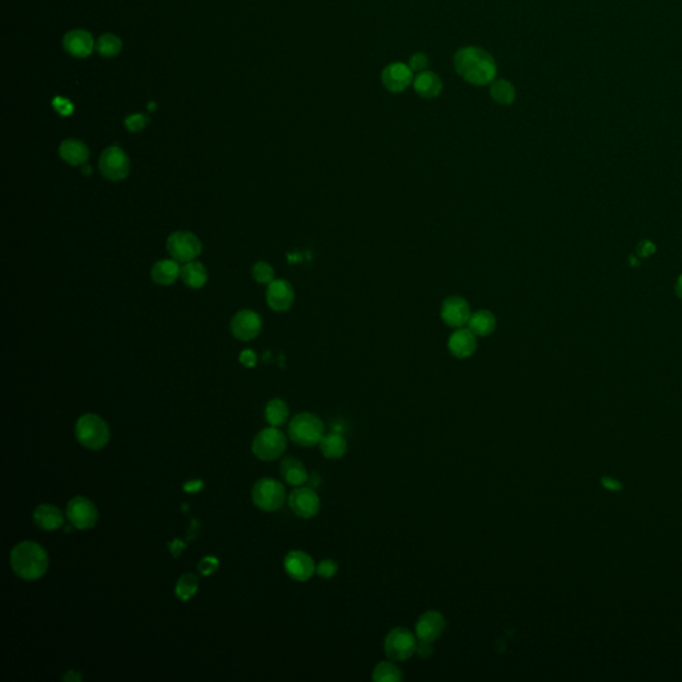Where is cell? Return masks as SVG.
Instances as JSON below:
<instances>
[{
	"instance_id": "1",
	"label": "cell",
	"mask_w": 682,
	"mask_h": 682,
	"mask_svg": "<svg viewBox=\"0 0 682 682\" xmlns=\"http://www.w3.org/2000/svg\"><path fill=\"white\" fill-rule=\"evenodd\" d=\"M453 67L457 75L472 85L491 84L497 75V64L488 51L468 46L453 56Z\"/></svg>"
},
{
	"instance_id": "2",
	"label": "cell",
	"mask_w": 682,
	"mask_h": 682,
	"mask_svg": "<svg viewBox=\"0 0 682 682\" xmlns=\"http://www.w3.org/2000/svg\"><path fill=\"white\" fill-rule=\"evenodd\" d=\"M10 564L14 573L26 581L39 580L48 571L47 550L35 541H22L13 548Z\"/></svg>"
},
{
	"instance_id": "3",
	"label": "cell",
	"mask_w": 682,
	"mask_h": 682,
	"mask_svg": "<svg viewBox=\"0 0 682 682\" xmlns=\"http://www.w3.org/2000/svg\"><path fill=\"white\" fill-rule=\"evenodd\" d=\"M324 435V424L316 415L309 412H302L293 416L288 425V436L296 445L302 448H312L314 445H319Z\"/></svg>"
},
{
	"instance_id": "4",
	"label": "cell",
	"mask_w": 682,
	"mask_h": 682,
	"mask_svg": "<svg viewBox=\"0 0 682 682\" xmlns=\"http://www.w3.org/2000/svg\"><path fill=\"white\" fill-rule=\"evenodd\" d=\"M75 436L79 444L90 450H103L109 444L111 431L109 424L100 416L87 413L79 417L75 425Z\"/></svg>"
},
{
	"instance_id": "5",
	"label": "cell",
	"mask_w": 682,
	"mask_h": 682,
	"mask_svg": "<svg viewBox=\"0 0 682 682\" xmlns=\"http://www.w3.org/2000/svg\"><path fill=\"white\" fill-rule=\"evenodd\" d=\"M287 448V437L277 428L268 426L260 431L252 441L253 454L265 463L280 459Z\"/></svg>"
},
{
	"instance_id": "6",
	"label": "cell",
	"mask_w": 682,
	"mask_h": 682,
	"mask_svg": "<svg viewBox=\"0 0 682 682\" xmlns=\"http://www.w3.org/2000/svg\"><path fill=\"white\" fill-rule=\"evenodd\" d=\"M419 639L416 633L404 627L394 628L384 640V652L388 660L395 662H404L416 655Z\"/></svg>"
},
{
	"instance_id": "7",
	"label": "cell",
	"mask_w": 682,
	"mask_h": 682,
	"mask_svg": "<svg viewBox=\"0 0 682 682\" xmlns=\"http://www.w3.org/2000/svg\"><path fill=\"white\" fill-rule=\"evenodd\" d=\"M252 501L264 512L279 510L287 499L284 485L271 478H260L252 488Z\"/></svg>"
},
{
	"instance_id": "8",
	"label": "cell",
	"mask_w": 682,
	"mask_h": 682,
	"mask_svg": "<svg viewBox=\"0 0 682 682\" xmlns=\"http://www.w3.org/2000/svg\"><path fill=\"white\" fill-rule=\"evenodd\" d=\"M167 249L171 258L179 263H188L202 253V243L199 237L187 231H176L167 240Z\"/></svg>"
},
{
	"instance_id": "9",
	"label": "cell",
	"mask_w": 682,
	"mask_h": 682,
	"mask_svg": "<svg viewBox=\"0 0 682 682\" xmlns=\"http://www.w3.org/2000/svg\"><path fill=\"white\" fill-rule=\"evenodd\" d=\"M66 515L69 524L79 531H87L94 528L99 520V512L96 505L90 499L83 496H76L69 500Z\"/></svg>"
},
{
	"instance_id": "10",
	"label": "cell",
	"mask_w": 682,
	"mask_h": 682,
	"mask_svg": "<svg viewBox=\"0 0 682 682\" xmlns=\"http://www.w3.org/2000/svg\"><path fill=\"white\" fill-rule=\"evenodd\" d=\"M99 168L104 178L120 181L130 174V158L120 147H109L100 155Z\"/></svg>"
},
{
	"instance_id": "11",
	"label": "cell",
	"mask_w": 682,
	"mask_h": 682,
	"mask_svg": "<svg viewBox=\"0 0 682 682\" xmlns=\"http://www.w3.org/2000/svg\"><path fill=\"white\" fill-rule=\"evenodd\" d=\"M288 504L291 510L300 519H312L320 510V497L309 487H296L289 493Z\"/></svg>"
},
{
	"instance_id": "12",
	"label": "cell",
	"mask_w": 682,
	"mask_h": 682,
	"mask_svg": "<svg viewBox=\"0 0 682 682\" xmlns=\"http://www.w3.org/2000/svg\"><path fill=\"white\" fill-rule=\"evenodd\" d=\"M283 565L286 573L298 583H305L316 573L314 559L302 550H291L287 553Z\"/></svg>"
},
{
	"instance_id": "13",
	"label": "cell",
	"mask_w": 682,
	"mask_h": 682,
	"mask_svg": "<svg viewBox=\"0 0 682 682\" xmlns=\"http://www.w3.org/2000/svg\"><path fill=\"white\" fill-rule=\"evenodd\" d=\"M413 71L410 64L405 63H391L382 69V82L385 90L394 94L404 92L413 83Z\"/></svg>"
},
{
	"instance_id": "14",
	"label": "cell",
	"mask_w": 682,
	"mask_h": 682,
	"mask_svg": "<svg viewBox=\"0 0 682 682\" xmlns=\"http://www.w3.org/2000/svg\"><path fill=\"white\" fill-rule=\"evenodd\" d=\"M263 327V320L260 314L251 309L240 311L233 316L231 321L232 335L242 341L253 340L259 336Z\"/></svg>"
},
{
	"instance_id": "15",
	"label": "cell",
	"mask_w": 682,
	"mask_h": 682,
	"mask_svg": "<svg viewBox=\"0 0 682 682\" xmlns=\"http://www.w3.org/2000/svg\"><path fill=\"white\" fill-rule=\"evenodd\" d=\"M445 627L447 622L443 614L437 611H426L419 617L415 625V633L419 641L433 643L444 633Z\"/></svg>"
},
{
	"instance_id": "16",
	"label": "cell",
	"mask_w": 682,
	"mask_h": 682,
	"mask_svg": "<svg viewBox=\"0 0 682 682\" xmlns=\"http://www.w3.org/2000/svg\"><path fill=\"white\" fill-rule=\"evenodd\" d=\"M471 314V307L464 298L450 296L443 301L441 319L448 327L457 329L468 326Z\"/></svg>"
},
{
	"instance_id": "17",
	"label": "cell",
	"mask_w": 682,
	"mask_h": 682,
	"mask_svg": "<svg viewBox=\"0 0 682 682\" xmlns=\"http://www.w3.org/2000/svg\"><path fill=\"white\" fill-rule=\"evenodd\" d=\"M267 301L276 312H286L295 301V291L291 283L283 279L273 280L267 288Z\"/></svg>"
},
{
	"instance_id": "18",
	"label": "cell",
	"mask_w": 682,
	"mask_h": 682,
	"mask_svg": "<svg viewBox=\"0 0 682 682\" xmlns=\"http://www.w3.org/2000/svg\"><path fill=\"white\" fill-rule=\"evenodd\" d=\"M448 349L456 359H468L478 349V336L469 328H457L450 335Z\"/></svg>"
},
{
	"instance_id": "19",
	"label": "cell",
	"mask_w": 682,
	"mask_h": 682,
	"mask_svg": "<svg viewBox=\"0 0 682 682\" xmlns=\"http://www.w3.org/2000/svg\"><path fill=\"white\" fill-rule=\"evenodd\" d=\"M63 47L74 57H87L94 53L96 43L92 35L85 29H74L66 34Z\"/></svg>"
},
{
	"instance_id": "20",
	"label": "cell",
	"mask_w": 682,
	"mask_h": 682,
	"mask_svg": "<svg viewBox=\"0 0 682 682\" xmlns=\"http://www.w3.org/2000/svg\"><path fill=\"white\" fill-rule=\"evenodd\" d=\"M34 522L38 528L43 531H57L64 525V516L63 512L51 504H41L34 510Z\"/></svg>"
},
{
	"instance_id": "21",
	"label": "cell",
	"mask_w": 682,
	"mask_h": 682,
	"mask_svg": "<svg viewBox=\"0 0 682 682\" xmlns=\"http://www.w3.org/2000/svg\"><path fill=\"white\" fill-rule=\"evenodd\" d=\"M413 90L424 99H435L443 91V82L440 76L432 71H423L413 79Z\"/></svg>"
},
{
	"instance_id": "22",
	"label": "cell",
	"mask_w": 682,
	"mask_h": 682,
	"mask_svg": "<svg viewBox=\"0 0 682 682\" xmlns=\"http://www.w3.org/2000/svg\"><path fill=\"white\" fill-rule=\"evenodd\" d=\"M280 475L288 485L292 487H302L305 482H308L309 478L305 465L295 457L283 459L280 464Z\"/></svg>"
},
{
	"instance_id": "23",
	"label": "cell",
	"mask_w": 682,
	"mask_h": 682,
	"mask_svg": "<svg viewBox=\"0 0 682 682\" xmlns=\"http://www.w3.org/2000/svg\"><path fill=\"white\" fill-rule=\"evenodd\" d=\"M321 454L329 460H340L348 452V441L339 432H329L319 443Z\"/></svg>"
},
{
	"instance_id": "24",
	"label": "cell",
	"mask_w": 682,
	"mask_h": 682,
	"mask_svg": "<svg viewBox=\"0 0 682 682\" xmlns=\"http://www.w3.org/2000/svg\"><path fill=\"white\" fill-rule=\"evenodd\" d=\"M60 158L71 165H84L90 158L88 147L76 139H67L59 147Z\"/></svg>"
},
{
	"instance_id": "25",
	"label": "cell",
	"mask_w": 682,
	"mask_h": 682,
	"mask_svg": "<svg viewBox=\"0 0 682 682\" xmlns=\"http://www.w3.org/2000/svg\"><path fill=\"white\" fill-rule=\"evenodd\" d=\"M181 268L176 260H160L152 267V280L159 286H171L178 280Z\"/></svg>"
},
{
	"instance_id": "26",
	"label": "cell",
	"mask_w": 682,
	"mask_h": 682,
	"mask_svg": "<svg viewBox=\"0 0 682 682\" xmlns=\"http://www.w3.org/2000/svg\"><path fill=\"white\" fill-rule=\"evenodd\" d=\"M497 326V320L494 314L491 311L487 309H480L471 314V319L468 321V328L478 336V337H485L489 336Z\"/></svg>"
},
{
	"instance_id": "27",
	"label": "cell",
	"mask_w": 682,
	"mask_h": 682,
	"mask_svg": "<svg viewBox=\"0 0 682 682\" xmlns=\"http://www.w3.org/2000/svg\"><path fill=\"white\" fill-rule=\"evenodd\" d=\"M180 277L187 287L192 288V289H199V288L204 287L207 279H208V273H207V270L202 263L188 261V263H184V265L181 267Z\"/></svg>"
},
{
	"instance_id": "28",
	"label": "cell",
	"mask_w": 682,
	"mask_h": 682,
	"mask_svg": "<svg viewBox=\"0 0 682 682\" xmlns=\"http://www.w3.org/2000/svg\"><path fill=\"white\" fill-rule=\"evenodd\" d=\"M264 416L267 423L271 426H281L287 423L288 416H289V408L287 403L281 398H272L271 401L267 403Z\"/></svg>"
},
{
	"instance_id": "29",
	"label": "cell",
	"mask_w": 682,
	"mask_h": 682,
	"mask_svg": "<svg viewBox=\"0 0 682 682\" xmlns=\"http://www.w3.org/2000/svg\"><path fill=\"white\" fill-rule=\"evenodd\" d=\"M492 99L503 106H510L516 100V88L512 83L505 79H494L489 90Z\"/></svg>"
},
{
	"instance_id": "30",
	"label": "cell",
	"mask_w": 682,
	"mask_h": 682,
	"mask_svg": "<svg viewBox=\"0 0 682 682\" xmlns=\"http://www.w3.org/2000/svg\"><path fill=\"white\" fill-rule=\"evenodd\" d=\"M403 678L401 669L392 660L379 662L372 670V680L375 682H400Z\"/></svg>"
},
{
	"instance_id": "31",
	"label": "cell",
	"mask_w": 682,
	"mask_h": 682,
	"mask_svg": "<svg viewBox=\"0 0 682 682\" xmlns=\"http://www.w3.org/2000/svg\"><path fill=\"white\" fill-rule=\"evenodd\" d=\"M199 589V578L193 573H184L179 577L175 585V594L180 601H190Z\"/></svg>"
},
{
	"instance_id": "32",
	"label": "cell",
	"mask_w": 682,
	"mask_h": 682,
	"mask_svg": "<svg viewBox=\"0 0 682 682\" xmlns=\"http://www.w3.org/2000/svg\"><path fill=\"white\" fill-rule=\"evenodd\" d=\"M123 43L113 34H104L96 41V51L103 57H113L120 54Z\"/></svg>"
},
{
	"instance_id": "33",
	"label": "cell",
	"mask_w": 682,
	"mask_h": 682,
	"mask_svg": "<svg viewBox=\"0 0 682 682\" xmlns=\"http://www.w3.org/2000/svg\"><path fill=\"white\" fill-rule=\"evenodd\" d=\"M252 276L260 284H270L274 280V271L268 263L259 261L252 268Z\"/></svg>"
},
{
	"instance_id": "34",
	"label": "cell",
	"mask_w": 682,
	"mask_h": 682,
	"mask_svg": "<svg viewBox=\"0 0 682 682\" xmlns=\"http://www.w3.org/2000/svg\"><path fill=\"white\" fill-rule=\"evenodd\" d=\"M339 572V565L333 559H323L316 565V574L321 578L330 580Z\"/></svg>"
},
{
	"instance_id": "35",
	"label": "cell",
	"mask_w": 682,
	"mask_h": 682,
	"mask_svg": "<svg viewBox=\"0 0 682 682\" xmlns=\"http://www.w3.org/2000/svg\"><path fill=\"white\" fill-rule=\"evenodd\" d=\"M150 122V119L147 118V115H143V113H135V115H131L125 119V127L127 130H130L131 132H139L141 130H144V127L147 125V123Z\"/></svg>"
},
{
	"instance_id": "36",
	"label": "cell",
	"mask_w": 682,
	"mask_h": 682,
	"mask_svg": "<svg viewBox=\"0 0 682 682\" xmlns=\"http://www.w3.org/2000/svg\"><path fill=\"white\" fill-rule=\"evenodd\" d=\"M218 565H220V562H218V559L216 557L207 556L204 559L199 561L197 571H199V573L202 574V576L208 577V576H211V574H214L218 571Z\"/></svg>"
},
{
	"instance_id": "37",
	"label": "cell",
	"mask_w": 682,
	"mask_h": 682,
	"mask_svg": "<svg viewBox=\"0 0 682 682\" xmlns=\"http://www.w3.org/2000/svg\"><path fill=\"white\" fill-rule=\"evenodd\" d=\"M410 67L413 72H417V74L426 71L428 56L423 53H416V54L412 55L410 59Z\"/></svg>"
},
{
	"instance_id": "38",
	"label": "cell",
	"mask_w": 682,
	"mask_h": 682,
	"mask_svg": "<svg viewBox=\"0 0 682 682\" xmlns=\"http://www.w3.org/2000/svg\"><path fill=\"white\" fill-rule=\"evenodd\" d=\"M53 106L54 109L62 115V116H69L72 112H74V106L72 103L64 99V97H60V96H56L54 100H53Z\"/></svg>"
},
{
	"instance_id": "39",
	"label": "cell",
	"mask_w": 682,
	"mask_h": 682,
	"mask_svg": "<svg viewBox=\"0 0 682 682\" xmlns=\"http://www.w3.org/2000/svg\"><path fill=\"white\" fill-rule=\"evenodd\" d=\"M256 361H258V356H256V354L253 351L246 349V351H243L240 354V363L243 366H246V367H249V368L255 367L256 366Z\"/></svg>"
},
{
	"instance_id": "40",
	"label": "cell",
	"mask_w": 682,
	"mask_h": 682,
	"mask_svg": "<svg viewBox=\"0 0 682 682\" xmlns=\"http://www.w3.org/2000/svg\"><path fill=\"white\" fill-rule=\"evenodd\" d=\"M203 487H204V482L200 478H195V480L187 481L183 485V489L187 492V493H197V492L202 491Z\"/></svg>"
},
{
	"instance_id": "41",
	"label": "cell",
	"mask_w": 682,
	"mask_h": 682,
	"mask_svg": "<svg viewBox=\"0 0 682 682\" xmlns=\"http://www.w3.org/2000/svg\"><path fill=\"white\" fill-rule=\"evenodd\" d=\"M419 646H417V655H420L422 658H428L429 655H432L433 649H432V643L431 642H424L419 641Z\"/></svg>"
},
{
	"instance_id": "42",
	"label": "cell",
	"mask_w": 682,
	"mask_h": 682,
	"mask_svg": "<svg viewBox=\"0 0 682 682\" xmlns=\"http://www.w3.org/2000/svg\"><path fill=\"white\" fill-rule=\"evenodd\" d=\"M186 546L187 545H186V544H184L181 540H178V538H176V540H174L172 543H169V550H171V553L174 555V557H179V556H180V553H181V550H183Z\"/></svg>"
},
{
	"instance_id": "43",
	"label": "cell",
	"mask_w": 682,
	"mask_h": 682,
	"mask_svg": "<svg viewBox=\"0 0 682 682\" xmlns=\"http://www.w3.org/2000/svg\"><path fill=\"white\" fill-rule=\"evenodd\" d=\"M602 484H604V485H605L608 489H611V491H620V489H621L620 482H618V481H615V480H613V478H602Z\"/></svg>"
},
{
	"instance_id": "44",
	"label": "cell",
	"mask_w": 682,
	"mask_h": 682,
	"mask_svg": "<svg viewBox=\"0 0 682 682\" xmlns=\"http://www.w3.org/2000/svg\"><path fill=\"white\" fill-rule=\"evenodd\" d=\"M640 249H641V251H640V253H641L642 256H648V255H650V253L653 252L655 246H653V244H650V243H648V242H646V243H643V244H642Z\"/></svg>"
},
{
	"instance_id": "45",
	"label": "cell",
	"mask_w": 682,
	"mask_h": 682,
	"mask_svg": "<svg viewBox=\"0 0 682 682\" xmlns=\"http://www.w3.org/2000/svg\"><path fill=\"white\" fill-rule=\"evenodd\" d=\"M63 680H64V681H81V680H82V677H81V676H79L76 671L71 670V671H69V674H66V676L63 677Z\"/></svg>"
},
{
	"instance_id": "46",
	"label": "cell",
	"mask_w": 682,
	"mask_h": 682,
	"mask_svg": "<svg viewBox=\"0 0 682 682\" xmlns=\"http://www.w3.org/2000/svg\"><path fill=\"white\" fill-rule=\"evenodd\" d=\"M91 171H92V169H91V167H90V165L83 167V172H84L85 175H90V174H91Z\"/></svg>"
},
{
	"instance_id": "47",
	"label": "cell",
	"mask_w": 682,
	"mask_h": 682,
	"mask_svg": "<svg viewBox=\"0 0 682 682\" xmlns=\"http://www.w3.org/2000/svg\"><path fill=\"white\" fill-rule=\"evenodd\" d=\"M677 292L680 293V296H682V276L678 280V284H677Z\"/></svg>"
}]
</instances>
